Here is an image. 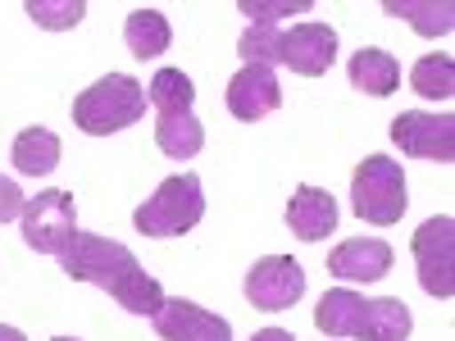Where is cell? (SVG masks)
Wrapping results in <instances>:
<instances>
[{"instance_id": "obj_14", "label": "cell", "mask_w": 455, "mask_h": 341, "mask_svg": "<svg viewBox=\"0 0 455 341\" xmlns=\"http://www.w3.org/2000/svg\"><path fill=\"white\" fill-rule=\"evenodd\" d=\"M287 227L300 242H323L337 227V201L323 192V186H296V196L287 205Z\"/></svg>"}, {"instance_id": "obj_5", "label": "cell", "mask_w": 455, "mask_h": 341, "mask_svg": "<svg viewBox=\"0 0 455 341\" xmlns=\"http://www.w3.org/2000/svg\"><path fill=\"white\" fill-rule=\"evenodd\" d=\"M410 196H405V173L396 160L387 155H369L355 164L351 173V210L364 218V223H378V227H392L401 223Z\"/></svg>"}, {"instance_id": "obj_22", "label": "cell", "mask_w": 455, "mask_h": 341, "mask_svg": "<svg viewBox=\"0 0 455 341\" xmlns=\"http://www.w3.org/2000/svg\"><path fill=\"white\" fill-rule=\"evenodd\" d=\"M23 14L36 23V28H51V32H64V28H78L87 5L83 0H28Z\"/></svg>"}, {"instance_id": "obj_10", "label": "cell", "mask_w": 455, "mask_h": 341, "mask_svg": "<svg viewBox=\"0 0 455 341\" xmlns=\"http://www.w3.org/2000/svg\"><path fill=\"white\" fill-rule=\"evenodd\" d=\"M337 59V32L328 23H296L278 32V64H287L300 78H323Z\"/></svg>"}, {"instance_id": "obj_21", "label": "cell", "mask_w": 455, "mask_h": 341, "mask_svg": "<svg viewBox=\"0 0 455 341\" xmlns=\"http://www.w3.org/2000/svg\"><path fill=\"white\" fill-rule=\"evenodd\" d=\"M146 100L156 105L160 114H187L192 100H196V87H192V78H187L182 68H160L156 78H150Z\"/></svg>"}, {"instance_id": "obj_4", "label": "cell", "mask_w": 455, "mask_h": 341, "mask_svg": "<svg viewBox=\"0 0 455 341\" xmlns=\"http://www.w3.org/2000/svg\"><path fill=\"white\" fill-rule=\"evenodd\" d=\"M201 218H205V192H201L196 173L164 178L156 186V196L132 214L141 237H182V233H192Z\"/></svg>"}, {"instance_id": "obj_11", "label": "cell", "mask_w": 455, "mask_h": 341, "mask_svg": "<svg viewBox=\"0 0 455 341\" xmlns=\"http://www.w3.org/2000/svg\"><path fill=\"white\" fill-rule=\"evenodd\" d=\"M156 332L164 341H233V323L223 314H210L201 310L196 300H164V310L156 314Z\"/></svg>"}, {"instance_id": "obj_23", "label": "cell", "mask_w": 455, "mask_h": 341, "mask_svg": "<svg viewBox=\"0 0 455 341\" xmlns=\"http://www.w3.org/2000/svg\"><path fill=\"white\" fill-rule=\"evenodd\" d=\"M237 10L251 14V23L278 28V19H287V14H310V0H242Z\"/></svg>"}, {"instance_id": "obj_27", "label": "cell", "mask_w": 455, "mask_h": 341, "mask_svg": "<svg viewBox=\"0 0 455 341\" xmlns=\"http://www.w3.org/2000/svg\"><path fill=\"white\" fill-rule=\"evenodd\" d=\"M55 341H73V337H55Z\"/></svg>"}, {"instance_id": "obj_16", "label": "cell", "mask_w": 455, "mask_h": 341, "mask_svg": "<svg viewBox=\"0 0 455 341\" xmlns=\"http://www.w3.org/2000/svg\"><path fill=\"white\" fill-rule=\"evenodd\" d=\"M156 146L164 150L169 160H192V155H201V146H205V123L196 119L192 109L187 114H160Z\"/></svg>"}, {"instance_id": "obj_25", "label": "cell", "mask_w": 455, "mask_h": 341, "mask_svg": "<svg viewBox=\"0 0 455 341\" xmlns=\"http://www.w3.org/2000/svg\"><path fill=\"white\" fill-rule=\"evenodd\" d=\"M251 341H296V337H291L287 328H259V332H255Z\"/></svg>"}, {"instance_id": "obj_1", "label": "cell", "mask_w": 455, "mask_h": 341, "mask_svg": "<svg viewBox=\"0 0 455 341\" xmlns=\"http://www.w3.org/2000/svg\"><path fill=\"white\" fill-rule=\"evenodd\" d=\"M60 269L73 282H92V287L109 291L128 314H150L156 319L164 310V300H169L160 291V282L141 269L128 246L109 242V237H96V233H83V227H78V237H73V246L60 255Z\"/></svg>"}, {"instance_id": "obj_2", "label": "cell", "mask_w": 455, "mask_h": 341, "mask_svg": "<svg viewBox=\"0 0 455 341\" xmlns=\"http://www.w3.org/2000/svg\"><path fill=\"white\" fill-rule=\"evenodd\" d=\"M315 328L328 337H355V341H405L414 319L405 310V300L396 296L364 300L347 287H337V291H323L315 310Z\"/></svg>"}, {"instance_id": "obj_7", "label": "cell", "mask_w": 455, "mask_h": 341, "mask_svg": "<svg viewBox=\"0 0 455 341\" xmlns=\"http://www.w3.org/2000/svg\"><path fill=\"white\" fill-rule=\"evenodd\" d=\"M414 264H419V282L428 296H437V300L455 296V223H451V214L428 218L414 233Z\"/></svg>"}, {"instance_id": "obj_18", "label": "cell", "mask_w": 455, "mask_h": 341, "mask_svg": "<svg viewBox=\"0 0 455 341\" xmlns=\"http://www.w3.org/2000/svg\"><path fill=\"white\" fill-rule=\"evenodd\" d=\"M10 160H14V169L28 173V178H46V173H55V164H60V137H55L51 128H28V132L14 137Z\"/></svg>"}, {"instance_id": "obj_13", "label": "cell", "mask_w": 455, "mask_h": 341, "mask_svg": "<svg viewBox=\"0 0 455 341\" xmlns=\"http://www.w3.org/2000/svg\"><path fill=\"white\" fill-rule=\"evenodd\" d=\"M392 269V246L378 242V237H355V242H341L328 255V274L341 282H378L387 278Z\"/></svg>"}, {"instance_id": "obj_24", "label": "cell", "mask_w": 455, "mask_h": 341, "mask_svg": "<svg viewBox=\"0 0 455 341\" xmlns=\"http://www.w3.org/2000/svg\"><path fill=\"white\" fill-rule=\"evenodd\" d=\"M23 205H28V196L19 192V182L14 178H0V223L23 218Z\"/></svg>"}, {"instance_id": "obj_8", "label": "cell", "mask_w": 455, "mask_h": 341, "mask_svg": "<svg viewBox=\"0 0 455 341\" xmlns=\"http://www.w3.org/2000/svg\"><path fill=\"white\" fill-rule=\"evenodd\" d=\"M306 296V269L291 255H264L246 269V300L255 310H291L296 300Z\"/></svg>"}, {"instance_id": "obj_26", "label": "cell", "mask_w": 455, "mask_h": 341, "mask_svg": "<svg viewBox=\"0 0 455 341\" xmlns=\"http://www.w3.org/2000/svg\"><path fill=\"white\" fill-rule=\"evenodd\" d=\"M0 341H28L19 328H10V323H0Z\"/></svg>"}, {"instance_id": "obj_9", "label": "cell", "mask_w": 455, "mask_h": 341, "mask_svg": "<svg viewBox=\"0 0 455 341\" xmlns=\"http://www.w3.org/2000/svg\"><path fill=\"white\" fill-rule=\"evenodd\" d=\"M392 141L414 160H433L451 164L455 160V119L451 114H424V109H405L392 119Z\"/></svg>"}, {"instance_id": "obj_20", "label": "cell", "mask_w": 455, "mask_h": 341, "mask_svg": "<svg viewBox=\"0 0 455 341\" xmlns=\"http://www.w3.org/2000/svg\"><path fill=\"white\" fill-rule=\"evenodd\" d=\"M410 87L424 100H451L455 96V59L451 55H424L410 68Z\"/></svg>"}, {"instance_id": "obj_15", "label": "cell", "mask_w": 455, "mask_h": 341, "mask_svg": "<svg viewBox=\"0 0 455 341\" xmlns=\"http://www.w3.org/2000/svg\"><path fill=\"white\" fill-rule=\"evenodd\" d=\"M351 87H360L369 96H392L401 87V64L387 51L364 46V51L351 55Z\"/></svg>"}, {"instance_id": "obj_3", "label": "cell", "mask_w": 455, "mask_h": 341, "mask_svg": "<svg viewBox=\"0 0 455 341\" xmlns=\"http://www.w3.org/2000/svg\"><path fill=\"white\" fill-rule=\"evenodd\" d=\"M146 114V87L128 73H109V78L92 83L78 100H73V123L87 137H109L132 128Z\"/></svg>"}, {"instance_id": "obj_12", "label": "cell", "mask_w": 455, "mask_h": 341, "mask_svg": "<svg viewBox=\"0 0 455 341\" xmlns=\"http://www.w3.org/2000/svg\"><path fill=\"white\" fill-rule=\"evenodd\" d=\"M278 105H283V87H278L274 68L242 64V73H233V83H228V109H233V119L255 123L264 114H274Z\"/></svg>"}, {"instance_id": "obj_6", "label": "cell", "mask_w": 455, "mask_h": 341, "mask_svg": "<svg viewBox=\"0 0 455 341\" xmlns=\"http://www.w3.org/2000/svg\"><path fill=\"white\" fill-rule=\"evenodd\" d=\"M78 237V210L68 192H36L23 205V242L36 255H64Z\"/></svg>"}, {"instance_id": "obj_19", "label": "cell", "mask_w": 455, "mask_h": 341, "mask_svg": "<svg viewBox=\"0 0 455 341\" xmlns=\"http://www.w3.org/2000/svg\"><path fill=\"white\" fill-rule=\"evenodd\" d=\"M383 10L405 19L414 32H424V36H446L455 28V5L451 0H442V5H433V0H387Z\"/></svg>"}, {"instance_id": "obj_17", "label": "cell", "mask_w": 455, "mask_h": 341, "mask_svg": "<svg viewBox=\"0 0 455 341\" xmlns=\"http://www.w3.org/2000/svg\"><path fill=\"white\" fill-rule=\"evenodd\" d=\"M124 42H128V51L137 55V59H156V55H164L169 51V42H173V28H169V19L160 14V10H132L128 14V23H124Z\"/></svg>"}]
</instances>
